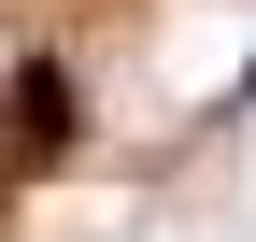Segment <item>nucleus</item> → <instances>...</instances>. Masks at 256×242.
I'll return each instance as SVG.
<instances>
[{
  "mask_svg": "<svg viewBox=\"0 0 256 242\" xmlns=\"http://www.w3.org/2000/svg\"><path fill=\"white\" fill-rule=\"evenodd\" d=\"M72 128H86L72 72H57V57H14V157H28V171H43V157H72Z\"/></svg>",
  "mask_w": 256,
  "mask_h": 242,
  "instance_id": "obj_1",
  "label": "nucleus"
}]
</instances>
